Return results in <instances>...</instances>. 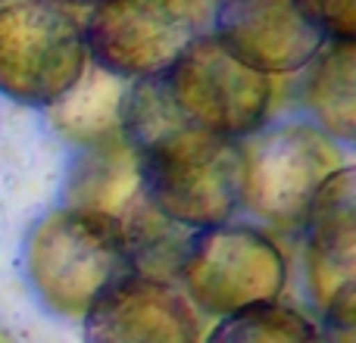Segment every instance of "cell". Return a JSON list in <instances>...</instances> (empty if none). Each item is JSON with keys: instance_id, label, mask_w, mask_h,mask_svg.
<instances>
[{"instance_id": "30bf717a", "label": "cell", "mask_w": 356, "mask_h": 343, "mask_svg": "<svg viewBox=\"0 0 356 343\" xmlns=\"http://www.w3.org/2000/svg\"><path fill=\"white\" fill-rule=\"evenodd\" d=\"M85 343H203L191 300L160 275L129 271L88 309Z\"/></svg>"}, {"instance_id": "3957f363", "label": "cell", "mask_w": 356, "mask_h": 343, "mask_svg": "<svg viewBox=\"0 0 356 343\" xmlns=\"http://www.w3.org/2000/svg\"><path fill=\"white\" fill-rule=\"evenodd\" d=\"M341 147L309 122H282L238 144V194L257 219L303 221L316 194L344 169Z\"/></svg>"}, {"instance_id": "8992f818", "label": "cell", "mask_w": 356, "mask_h": 343, "mask_svg": "<svg viewBox=\"0 0 356 343\" xmlns=\"http://www.w3.org/2000/svg\"><path fill=\"white\" fill-rule=\"evenodd\" d=\"M88 56L122 81L160 78L200 35L197 0H104L85 28Z\"/></svg>"}, {"instance_id": "8fae6325", "label": "cell", "mask_w": 356, "mask_h": 343, "mask_svg": "<svg viewBox=\"0 0 356 343\" xmlns=\"http://www.w3.org/2000/svg\"><path fill=\"white\" fill-rule=\"evenodd\" d=\"M66 206L97 212L119 225H131L150 203L144 196L141 156L122 135L85 147L69 178Z\"/></svg>"}, {"instance_id": "2e32d148", "label": "cell", "mask_w": 356, "mask_h": 343, "mask_svg": "<svg viewBox=\"0 0 356 343\" xmlns=\"http://www.w3.org/2000/svg\"><path fill=\"white\" fill-rule=\"evenodd\" d=\"M56 3H69V6H97L104 0H56Z\"/></svg>"}, {"instance_id": "7c38bea8", "label": "cell", "mask_w": 356, "mask_h": 343, "mask_svg": "<svg viewBox=\"0 0 356 343\" xmlns=\"http://www.w3.org/2000/svg\"><path fill=\"white\" fill-rule=\"evenodd\" d=\"M356 47L353 41H328L309 62L303 100L316 128L332 141L353 144L356 137Z\"/></svg>"}, {"instance_id": "4fadbf2b", "label": "cell", "mask_w": 356, "mask_h": 343, "mask_svg": "<svg viewBox=\"0 0 356 343\" xmlns=\"http://www.w3.org/2000/svg\"><path fill=\"white\" fill-rule=\"evenodd\" d=\"M122 100L125 85L122 78L104 72V69H85L79 85L54 103V125L69 141L91 147V144L110 141L122 135Z\"/></svg>"}, {"instance_id": "277c9868", "label": "cell", "mask_w": 356, "mask_h": 343, "mask_svg": "<svg viewBox=\"0 0 356 343\" xmlns=\"http://www.w3.org/2000/svg\"><path fill=\"white\" fill-rule=\"evenodd\" d=\"M79 19L56 0L0 6V94L22 106H54L88 69Z\"/></svg>"}, {"instance_id": "5b68a950", "label": "cell", "mask_w": 356, "mask_h": 343, "mask_svg": "<svg viewBox=\"0 0 356 343\" xmlns=\"http://www.w3.org/2000/svg\"><path fill=\"white\" fill-rule=\"evenodd\" d=\"M178 275L191 306L225 319L263 303H278L288 284V262L269 234L225 221L203 228L184 244Z\"/></svg>"}, {"instance_id": "e0dca14e", "label": "cell", "mask_w": 356, "mask_h": 343, "mask_svg": "<svg viewBox=\"0 0 356 343\" xmlns=\"http://www.w3.org/2000/svg\"><path fill=\"white\" fill-rule=\"evenodd\" d=\"M0 343H16V340H13V337H10V334H6V331H3V328H0Z\"/></svg>"}, {"instance_id": "52a82bcc", "label": "cell", "mask_w": 356, "mask_h": 343, "mask_svg": "<svg viewBox=\"0 0 356 343\" xmlns=\"http://www.w3.org/2000/svg\"><path fill=\"white\" fill-rule=\"evenodd\" d=\"M163 78L175 110L191 125L228 141H244L269 119V75L244 66L213 35H197Z\"/></svg>"}, {"instance_id": "6da1fadb", "label": "cell", "mask_w": 356, "mask_h": 343, "mask_svg": "<svg viewBox=\"0 0 356 343\" xmlns=\"http://www.w3.org/2000/svg\"><path fill=\"white\" fill-rule=\"evenodd\" d=\"M122 137L141 156L150 209L188 231L232 221L241 206L238 141L191 125L175 110L166 78L131 81L122 100Z\"/></svg>"}, {"instance_id": "5bb4252c", "label": "cell", "mask_w": 356, "mask_h": 343, "mask_svg": "<svg viewBox=\"0 0 356 343\" xmlns=\"http://www.w3.org/2000/svg\"><path fill=\"white\" fill-rule=\"evenodd\" d=\"M207 343H322V337L303 312L282 303H263L225 315L209 331Z\"/></svg>"}, {"instance_id": "9c48e42d", "label": "cell", "mask_w": 356, "mask_h": 343, "mask_svg": "<svg viewBox=\"0 0 356 343\" xmlns=\"http://www.w3.org/2000/svg\"><path fill=\"white\" fill-rule=\"evenodd\" d=\"M307 287L334 328H350L356 312L353 169L344 166L316 194L307 212Z\"/></svg>"}, {"instance_id": "ba28073f", "label": "cell", "mask_w": 356, "mask_h": 343, "mask_svg": "<svg viewBox=\"0 0 356 343\" xmlns=\"http://www.w3.org/2000/svg\"><path fill=\"white\" fill-rule=\"evenodd\" d=\"M213 37L263 75L300 72L328 44L313 0H219Z\"/></svg>"}, {"instance_id": "9a60e30c", "label": "cell", "mask_w": 356, "mask_h": 343, "mask_svg": "<svg viewBox=\"0 0 356 343\" xmlns=\"http://www.w3.org/2000/svg\"><path fill=\"white\" fill-rule=\"evenodd\" d=\"M328 41H353L356 35V0H313Z\"/></svg>"}, {"instance_id": "7a4b0ae2", "label": "cell", "mask_w": 356, "mask_h": 343, "mask_svg": "<svg viewBox=\"0 0 356 343\" xmlns=\"http://www.w3.org/2000/svg\"><path fill=\"white\" fill-rule=\"evenodd\" d=\"M22 262L38 300L63 319H85L104 290L135 271L125 228L72 206L54 209L31 225Z\"/></svg>"}]
</instances>
